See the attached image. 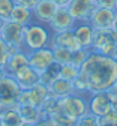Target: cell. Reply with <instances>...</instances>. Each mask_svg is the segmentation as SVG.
Wrapping results in <instances>:
<instances>
[{"label": "cell", "instance_id": "1f68e13d", "mask_svg": "<svg viewBox=\"0 0 117 126\" xmlns=\"http://www.w3.org/2000/svg\"><path fill=\"white\" fill-rule=\"evenodd\" d=\"M96 8H107V9H114L117 8V0H93Z\"/></svg>", "mask_w": 117, "mask_h": 126}, {"label": "cell", "instance_id": "d6a6232c", "mask_svg": "<svg viewBox=\"0 0 117 126\" xmlns=\"http://www.w3.org/2000/svg\"><path fill=\"white\" fill-rule=\"evenodd\" d=\"M15 5H21V6H26L29 9H33L35 5L38 3V0H14Z\"/></svg>", "mask_w": 117, "mask_h": 126}, {"label": "cell", "instance_id": "e575fe53", "mask_svg": "<svg viewBox=\"0 0 117 126\" xmlns=\"http://www.w3.org/2000/svg\"><path fill=\"white\" fill-rule=\"evenodd\" d=\"M53 2H54L59 8H68L72 0H53Z\"/></svg>", "mask_w": 117, "mask_h": 126}, {"label": "cell", "instance_id": "4fadbf2b", "mask_svg": "<svg viewBox=\"0 0 117 126\" xmlns=\"http://www.w3.org/2000/svg\"><path fill=\"white\" fill-rule=\"evenodd\" d=\"M12 77L15 78V81L18 83L21 90H30L32 87H35L39 83V72L35 71L30 65L21 68L18 72H15Z\"/></svg>", "mask_w": 117, "mask_h": 126}, {"label": "cell", "instance_id": "8992f818", "mask_svg": "<svg viewBox=\"0 0 117 126\" xmlns=\"http://www.w3.org/2000/svg\"><path fill=\"white\" fill-rule=\"evenodd\" d=\"M87 102H89V111L98 117H104L111 111V96L110 92L107 90L90 93Z\"/></svg>", "mask_w": 117, "mask_h": 126}, {"label": "cell", "instance_id": "44dd1931", "mask_svg": "<svg viewBox=\"0 0 117 126\" xmlns=\"http://www.w3.org/2000/svg\"><path fill=\"white\" fill-rule=\"evenodd\" d=\"M41 111L44 114V117H53L57 111H60V99L59 98H54V96H50L44 101V104L39 107Z\"/></svg>", "mask_w": 117, "mask_h": 126}, {"label": "cell", "instance_id": "cb8c5ba5", "mask_svg": "<svg viewBox=\"0 0 117 126\" xmlns=\"http://www.w3.org/2000/svg\"><path fill=\"white\" fill-rule=\"evenodd\" d=\"M51 50H53L54 62L59 63L60 66L71 63V59H72V51H71V50H68V48H62V47H51Z\"/></svg>", "mask_w": 117, "mask_h": 126}, {"label": "cell", "instance_id": "f546056e", "mask_svg": "<svg viewBox=\"0 0 117 126\" xmlns=\"http://www.w3.org/2000/svg\"><path fill=\"white\" fill-rule=\"evenodd\" d=\"M96 53H101L105 57L117 60V41H111L110 44H107L105 47H102V48L99 50V51H96Z\"/></svg>", "mask_w": 117, "mask_h": 126}, {"label": "cell", "instance_id": "d4e9b609", "mask_svg": "<svg viewBox=\"0 0 117 126\" xmlns=\"http://www.w3.org/2000/svg\"><path fill=\"white\" fill-rule=\"evenodd\" d=\"M75 126H101V117L87 111L86 114H83L75 120Z\"/></svg>", "mask_w": 117, "mask_h": 126}, {"label": "cell", "instance_id": "9a60e30c", "mask_svg": "<svg viewBox=\"0 0 117 126\" xmlns=\"http://www.w3.org/2000/svg\"><path fill=\"white\" fill-rule=\"evenodd\" d=\"M29 65V56H27V51L24 50H20V51H17L14 53L12 56H9L8 62H6V65L3 66L6 75H14L15 72H18L21 68L27 66Z\"/></svg>", "mask_w": 117, "mask_h": 126}, {"label": "cell", "instance_id": "f35d334b", "mask_svg": "<svg viewBox=\"0 0 117 126\" xmlns=\"http://www.w3.org/2000/svg\"><path fill=\"white\" fill-rule=\"evenodd\" d=\"M111 90H114V92H117V80H116V83H114V87H113Z\"/></svg>", "mask_w": 117, "mask_h": 126}, {"label": "cell", "instance_id": "7bdbcfd3", "mask_svg": "<svg viewBox=\"0 0 117 126\" xmlns=\"http://www.w3.org/2000/svg\"><path fill=\"white\" fill-rule=\"evenodd\" d=\"M2 24H3V23H2ZM2 24H0V26H2Z\"/></svg>", "mask_w": 117, "mask_h": 126}, {"label": "cell", "instance_id": "b9f144b4", "mask_svg": "<svg viewBox=\"0 0 117 126\" xmlns=\"http://www.w3.org/2000/svg\"><path fill=\"white\" fill-rule=\"evenodd\" d=\"M116 12H117V8H116Z\"/></svg>", "mask_w": 117, "mask_h": 126}, {"label": "cell", "instance_id": "4316f807", "mask_svg": "<svg viewBox=\"0 0 117 126\" xmlns=\"http://www.w3.org/2000/svg\"><path fill=\"white\" fill-rule=\"evenodd\" d=\"M80 75V68L74 66L72 63H68V65H63L60 66V71H59V77L65 78V80H69V81H74L75 78Z\"/></svg>", "mask_w": 117, "mask_h": 126}, {"label": "cell", "instance_id": "f1b7e54d", "mask_svg": "<svg viewBox=\"0 0 117 126\" xmlns=\"http://www.w3.org/2000/svg\"><path fill=\"white\" fill-rule=\"evenodd\" d=\"M51 119L56 123V126H75V120L71 119L69 116H66L62 110H60V111H57Z\"/></svg>", "mask_w": 117, "mask_h": 126}, {"label": "cell", "instance_id": "e0dca14e", "mask_svg": "<svg viewBox=\"0 0 117 126\" xmlns=\"http://www.w3.org/2000/svg\"><path fill=\"white\" fill-rule=\"evenodd\" d=\"M48 89H50V94L54 96V98H59V99H62V98H65V96H68V94L75 92L72 81L65 80L62 77H57Z\"/></svg>", "mask_w": 117, "mask_h": 126}, {"label": "cell", "instance_id": "484cf974", "mask_svg": "<svg viewBox=\"0 0 117 126\" xmlns=\"http://www.w3.org/2000/svg\"><path fill=\"white\" fill-rule=\"evenodd\" d=\"M90 53H92V50H90V48H78V50L72 51L71 63H72L74 66H77V68H81V65H83V63H84V62L89 59Z\"/></svg>", "mask_w": 117, "mask_h": 126}, {"label": "cell", "instance_id": "2e32d148", "mask_svg": "<svg viewBox=\"0 0 117 126\" xmlns=\"http://www.w3.org/2000/svg\"><path fill=\"white\" fill-rule=\"evenodd\" d=\"M111 41H117V36L113 29H95L92 39V51H99Z\"/></svg>", "mask_w": 117, "mask_h": 126}, {"label": "cell", "instance_id": "ba28073f", "mask_svg": "<svg viewBox=\"0 0 117 126\" xmlns=\"http://www.w3.org/2000/svg\"><path fill=\"white\" fill-rule=\"evenodd\" d=\"M75 20L71 15L68 8H57L54 17L51 18L48 27L53 33H57V32H63V30H71L75 27Z\"/></svg>", "mask_w": 117, "mask_h": 126}, {"label": "cell", "instance_id": "6da1fadb", "mask_svg": "<svg viewBox=\"0 0 117 126\" xmlns=\"http://www.w3.org/2000/svg\"><path fill=\"white\" fill-rule=\"evenodd\" d=\"M78 77L86 83L89 94L104 90L110 92L117 80V60L92 51L89 59L81 65Z\"/></svg>", "mask_w": 117, "mask_h": 126}, {"label": "cell", "instance_id": "603a6c76", "mask_svg": "<svg viewBox=\"0 0 117 126\" xmlns=\"http://www.w3.org/2000/svg\"><path fill=\"white\" fill-rule=\"evenodd\" d=\"M59 71H60V65L54 62L47 71H44V72L39 74V83H42L44 86L50 87V86L53 84V81L59 77Z\"/></svg>", "mask_w": 117, "mask_h": 126}, {"label": "cell", "instance_id": "ac0fdd59", "mask_svg": "<svg viewBox=\"0 0 117 126\" xmlns=\"http://www.w3.org/2000/svg\"><path fill=\"white\" fill-rule=\"evenodd\" d=\"M17 110H18V113H20L21 119L24 120V123L35 125L41 119H44V114L41 111V108L36 107V105H18Z\"/></svg>", "mask_w": 117, "mask_h": 126}, {"label": "cell", "instance_id": "277c9868", "mask_svg": "<svg viewBox=\"0 0 117 126\" xmlns=\"http://www.w3.org/2000/svg\"><path fill=\"white\" fill-rule=\"evenodd\" d=\"M89 94H83V93H71L68 96H65L60 99V110L69 116L71 119L77 120L83 114H86L89 111V102H87Z\"/></svg>", "mask_w": 117, "mask_h": 126}, {"label": "cell", "instance_id": "7a4b0ae2", "mask_svg": "<svg viewBox=\"0 0 117 126\" xmlns=\"http://www.w3.org/2000/svg\"><path fill=\"white\" fill-rule=\"evenodd\" d=\"M53 32L50 30L48 26L33 21L29 26H26L24 30V42H23V50L24 51H35L39 48L50 47Z\"/></svg>", "mask_w": 117, "mask_h": 126}, {"label": "cell", "instance_id": "83f0119b", "mask_svg": "<svg viewBox=\"0 0 117 126\" xmlns=\"http://www.w3.org/2000/svg\"><path fill=\"white\" fill-rule=\"evenodd\" d=\"M14 8H15L14 0H0V18H2L3 21L11 20Z\"/></svg>", "mask_w": 117, "mask_h": 126}, {"label": "cell", "instance_id": "d6986e66", "mask_svg": "<svg viewBox=\"0 0 117 126\" xmlns=\"http://www.w3.org/2000/svg\"><path fill=\"white\" fill-rule=\"evenodd\" d=\"M11 20L15 21V23H20L23 26H29L30 23L35 21V18H33V11L26 8V6H21V5H15V8L12 11V15H11Z\"/></svg>", "mask_w": 117, "mask_h": 126}, {"label": "cell", "instance_id": "60d3db41", "mask_svg": "<svg viewBox=\"0 0 117 126\" xmlns=\"http://www.w3.org/2000/svg\"><path fill=\"white\" fill-rule=\"evenodd\" d=\"M101 126H117V125H108V123H105V125H101Z\"/></svg>", "mask_w": 117, "mask_h": 126}, {"label": "cell", "instance_id": "5bb4252c", "mask_svg": "<svg viewBox=\"0 0 117 126\" xmlns=\"http://www.w3.org/2000/svg\"><path fill=\"white\" fill-rule=\"evenodd\" d=\"M93 27L89 21L75 23L74 33L78 39V44L81 48H90L92 50V39H93Z\"/></svg>", "mask_w": 117, "mask_h": 126}, {"label": "cell", "instance_id": "d590c367", "mask_svg": "<svg viewBox=\"0 0 117 126\" xmlns=\"http://www.w3.org/2000/svg\"><path fill=\"white\" fill-rule=\"evenodd\" d=\"M113 32H114V33H116V36H117V15H116V20H114V23H113Z\"/></svg>", "mask_w": 117, "mask_h": 126}, {"label": "cell", "instance_id": "836d02e7", "mask_svg": "<svg viewBox=\"0 0 117 126\" xmlns=\"http://www.w3.org/2000/svg\"><path fill=\"white\" fill-rule=\"evenodd\" d=\"M110 96H111V110L117 114V92L110 90Z\"/></svg>", "mask_w": 117, "mask_h": 126}, {"label": "cell", "instance_id": "5b68a950", "mask_svg": "<svg viewBox=\"0 0 117 126\" xmlns=\"http://www.w3.org/2000/svg\"><path fill=\"white\" fill-rule=\"evenodd\" d=\"M24 30H26V26L15 23L12 20H8V21H3V24L0 26V38L8 45H14L23 50Z\"/></svg>", "mask_w": 117, "mask_h": 126}, {"label": "cell", "instance_id": "74e56055", "mask_svg": "<svg viewBox=\"0 0 117 126\" xmlns=\"http://www.w3.org/2000/svg\"><path fill=\"white\" fill-rule=\"evenodd\" d=\"M0 126H6V125H5V122H3V117H2V114H0Z\"/></svg>", "mask_w": 117, "mask_h": 126}, {"label": "cell", "instance_id": "52a82bcc", "mask_svg": "<svg viewBox=\"0 0 117 126\" xmlns=\"http://www.w3.org/2000/svg\"><path fill=\"white\" fill-rule=\"evenodd\" d=\"M27 56H29V65L39 74L47 71L54 63L51 47H45V48H39L35 51H27Z\"/></svg>", "mask_w": 117, "mask_h": 126}, {"label": "cell", "instance_id": "8fae6325", "mask_svg": "<svg viewBox=\"0 0 117 126\" xmlns=\"http://www.w3.org/2000/svg\"><path fill=\"white\" fill-rule=\"evenodd\" d=\"M117 12L114 9H107V8H96L92 14L89 23L92 24L93 29H111L113 23L116 20Z\"/></svg>", "mask_w": 117, "mask_h": 126}, {"label": "cell", "instance_id": "ab89813d", "mask_svg": "<svg viewBox=\"0 0 117 126\" xmlns=\"http://www.w3.org/2000/svg\"><path fill=\"white\" fill-rule=\"evenodd\" d=\"M23 126H35V125H32V123H23Z\"/></svg>", "mask_w": 117, "mask_h": 126}, {"label": "cell", "instance_id": "ffe728a7", "mask_svg": "<svg viewBox=\"0 0 117 126\" xmlns=\"http://www.w3.org/2000/svg\"><path fill=\"white\" fill-rule=\"evenodd\" d=\"M29 94H30V101H32V105H36V107H41L44 104V101L50 96V89L47 86H44L42 83H38L35 87H32L29 90Z\"/></svg>", "mask_w": 117, "mask_h": 126}, {"label": "cell", "instance_id": "7c38bea8", "mask_svg": "<svg viewBox=\"0 0 117 126\" xmlns=\"http://www.w3.org/2000/svg\"><path fill=\"white\" fill-rule=\"evenodd\" d=\"M50 47H62V48H68L71 51H75V50L81 48L80 44H78V39L74 33V29L53 33L51 41H50Z\"/></svg>", "mask_w": 117, "mask_h": 126}, {"label": "cell", "instance_id": "3957f363", "mask_svg": "<svg viewBox=\"0 0 117 126\" xmlns=\"http://www.w3.org/2000/svg\"><path fill=\"white\" fill-rule=\"evenodd\" d=\"M21 87L12 75H5L0 80V111L18 107V96Z\"/></svg>", "mask_w": 117, "mask_h": 126}, {"label": "cell", "instance_id": "8d00e7d4", "mask_svg": "<svg viewBox=\"0 0 117 126\" xmlns=\"http://www.w3.org/2000/svg\"><path fill=\"white\" fill-rule=\"evenodd\" d=\"M6 75V72H5V69H3V66H0V80Z\"/></svg>", "mask_w": 117, "mask_h": 126}, {"label": "cell", "instance_id": "30bf717a", "mask_svg": "<svg viewBox=\"0 0 117 126\" xmlns=\"http://www.w3.org/2000/svg\"><path fill=\"white\" fill-rule=\"evenodd\" d=\"M57 5L53 2V0H38V3L33 8V18H35L36 23L45 24L48 26L51 18L54 17V14L57 11Z\"/></svg>", "mask_w": 117, "mask_h": 126}, {"label": "cell", "instance_id": "4dcf8cb0", "mask_svg": "<svg viewBox=\"0 0 117 126\" xmlns=\"http://www.w3.org/2000/svg\"><path fill=\"white\" fill-rule=\"evenodd\" d=\"M9 59V53H8V44L0 38V66H5L6 62Z\"/></svg>", "mask_w": 117, "mask_h": 126}, {"label": "cell", "instance_id": "9c48e42d", "mask_svg": "<svg viewBox=\"0 0 117 126\" xmlns=\"http://www.w3.org/2000/svg\"><path fill=\"white\" fill-rule=\"evenodd\" d=\"M71 15L77 23L81 21H89L93 11L96 9V5L93 0H72L68 6Z\"/></svg>", "mask_w": 117, "mask_h": 126}, {"label": "cell", "instance_id": "7402d4cb", "mask_svg": "<svg viewBox=\"0 0 117 126\" xmlns=\"http://www.w3.org/2000/svg\"><path fill=\"white\" fill-rule=\"evenodd\" d=\"M0 114H2L6 126H23V123H24V120L21 119L17 107L9 108V110H3V111H0Z\"/></svg>", "mask_w": 117, "mask_h": 126}]
</instances>
